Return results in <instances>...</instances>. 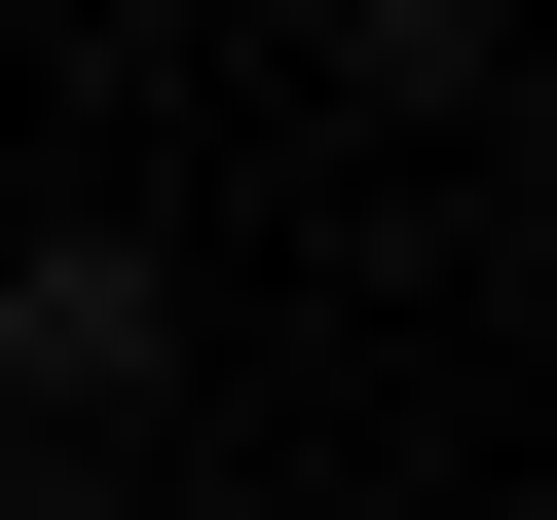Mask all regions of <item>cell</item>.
Returning a JSON list of instances; mask_svg holds the SVG:
<instances>
[{"mask_svg":"<svg viewBox=\"0 0 557 520\" xmlns=\"http://www.w3.org/2000/svg\"><path fill=\"white\" fill-rule=\"evenodd\" d=\"M298 38H335V75H372V112H446V75H483V38H520V0H298Z\"/></svg>","mask_w":557,"mask_h":520,"instance_id":"obj_2","label":"cell"},{"mask_svg":"<svg viewBox=\"0 0 557 520\" xmlns=\"http://www.w3.org/2000/svg\"><path fill=\"white\" fill-rule=\"evenodd\" d=\"M149 409H186V260L0 186V446H149Z\"/></svg>","mask_w":557,"mask_h":520,"instance_id":"obj_1","label":"cell"}]
</instances>
